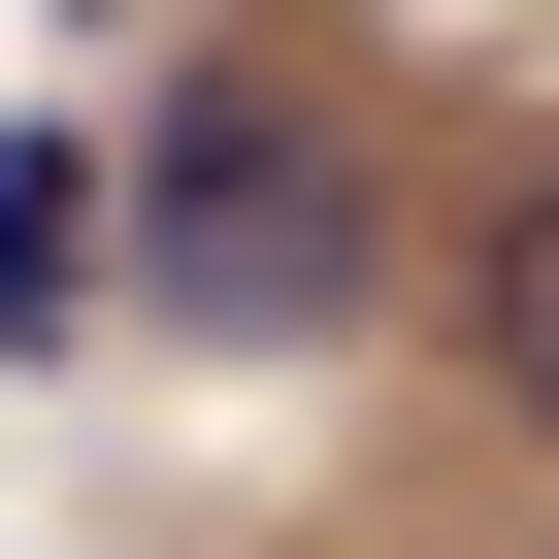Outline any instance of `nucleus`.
Returning <instances> with one entry per match:
<instances>
[{"label": "nucleus", "instance_id": "1", "mask_svg": "<svg viewBox=\"0 0 559 559\" xmlns=\"http://www.w3.org/2000/svg\"><path fill=\"white\" fill-rule=\"evenodd\" d=\"M362 263H395V132H362L330 34H198V67L132 99V330H198V362H330Z\"/></svg>", "mask_w": 559, "mask_h": 559}, {"label": "nucleus", "instance_id": "2", "mask_svg": "<svg viewBox=\"0 0 559 559\" xmlns=\"http://www.w3.org/2000/svg\"><path fill=\"white\" fill-rule=\"evenodd\" d=\"M99 330V132H0V362Z\"/></svg>", "mask_w": 559, "mask_h": 559}, {"label": "nucleus", "instance_id": "3", "mask_svg": "<svg viewBox=\"0 0 559 559\" xmlns=\"http://www.w3.org/2000/svg\"><path fill=\"white\" fill-rule=\"evenodd\" d=\"M461 362L526 395V461H559V165H493V263H461Z\"/></svg>", "mask_w": 559, "mask_h": 559}]
</instances>
